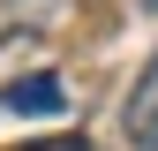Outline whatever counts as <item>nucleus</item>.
I'll use <instances>...</instances> for the list:
<instances>
[{"label":"nucleus","mask_w":158,"mask_h":151,"mask_svg":"<svg viewBox=\"0 0 158 151\" xmlns=\"http://www.w3.org/2000/svg\"><path fill=\"white\" fill-rule=\"evenodd\" d=\"M143 8H151V15H158V0H143Z\"/></svg>","instance_id":"20e7f679"},{"label":"nucleus","mask_w":158,"mask_h":151,"mask_svg":"<svg viewBox=\"0 0 158 151\" xmlns=\"http://www.w3.org/2000/svg\"><path fill=\"white\" fill-rule=\"evenodd\" d=\"M15 151H90V136H83V128H60V136H30Z\"/></svg>","instance_id":"7ed1b4c3"},{"label":"nucleus","mask_w":158,"mask_h":151,"mask_svg":"<svg viewBox=\"0 0 158 151\" xmlns=\"http://www.w3.org/2000/svg\"><path fill=\"white\" fill-rule=\"evenodd\" d=\"M68 106V83L60 76H15L0 91V113H60Z\"/></svg>","instance_id":"f03ea898"},{"label":"nucleus","mask_w":158,"mask_h":151,"mask_svg":"<svg viewBox=\"0 0 158 151\" xmlns=\"http://www.w3.org/2000/svg\"><path fill=\"white\" fill-rule=\"evenodd\" d=\"M121 128H128L135 151H158V53L143 61V76H135V91H128V106H121Z\"/></svg>","instance_id":"f257e3e1"}]
</instances>
